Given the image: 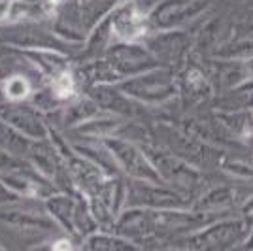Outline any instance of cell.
Masks as SVG:
<instances>
[{
	"label": "cell",
	"mask_w": 253,
	"mask_h": 251,
	"mask_svg": "<svg viewBox=\"0 0 253 251\" xmlns=\"http://www.w3.org/2000/svg\"><path fill=\"white\" fill-rule=\"evenodd\" d=\"M57 0H17L11 4L8 11L10 21H23V19H43L49 17L55 10Z\"/></svg>",
	"instance_id": "6da1fadb"
},
{
	"label": "cell",
	"mask_w": 253,
	"mask_h": 251,
	"mask_svg": "<svg viewBox=\"0 0 253 251\" xmlns=\"http://www.w3.org/2000/svg\"><path fill=\"white\" fill-rule=\"evenodd\" d=\"M114 29H116L117 36H121L123 40H134L138 34H142V31H144L138 13H134V11L128 10V8L119 13Z\"/></svg>",
	"instance_id": "7a4b0ae2"
},
{
	"label": "cell",
	"mask_w": 253,
	"mask_h": 251,
	"mask_svg": "<svg viewBox=\"0 0 253 251\" xmlns=\"http://www.w3.org/2000/svg\"><path fill=\"white\" fill-rule=\"evenodd\" d=\"M6 89H8V91H6L8 96H11V98H21V96H25L27 91H29V87H27V84L23 82L21 78H13Z\"/></svg>",
	"instance_id": "3957f363"
},
{
	"label": "cell",
	"mask_w": 253,
	"mask_h": 251,
	"mask_svg": "<svg viewBox=\"0 0 253 251\" xmlns=\"http://www.w3.org/2000/svg\"><path fill=\"white\" fill-rule=\"evenodd\" d=\"M55 89H57V94H59V96H68V94H72V89H74L72 78H70L68 74H63V76L55 82Z\"/></svg>",
	"instance_id": "277c9868"
},
{
	"label": "cell",
	"mask_w": 253,
	"mask_h": 251,
	"mask_svg": "<svg viewBox=\"0 0 253 251\" xmlns=\"http://www.w3.org/2000/svg\"><path fill=\"white\" fill-rule=\"evenodd\" d=\"M53 251H70V244H68V242H59V244L53 248Z\"/></svg>",
	"instance_id": "5b68a950"
}]
</instances>
